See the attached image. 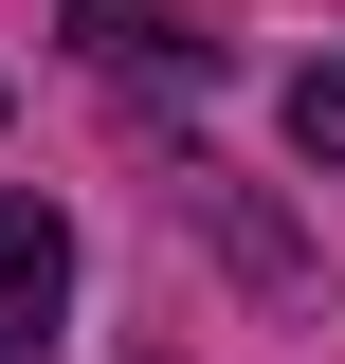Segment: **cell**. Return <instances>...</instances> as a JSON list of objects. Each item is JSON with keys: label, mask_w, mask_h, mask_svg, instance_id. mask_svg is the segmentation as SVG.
Segmentation results:
<instances>
[{"label": "cell", "mask_w": 345, "mask_h": 364, "mask_svg": "<svg viewBox=\"0 0 345 364\" xmlns=\"http://www.w3.org/2000/svg\"><path fill=\"white\" fill-rule=\"evenodd\" d=\"M55 310H73V237H55V200H0V364H37Z\"/></svg>", "instance_id": "6da1fadb"}, {"label": "cell", "mask_w": 345, "mask_h": 364, "mask_svg": "<svg viewBox=\"0 0 345 364\" xmlns=\"http://www.w3.org/2000/svg\"><path fill=\"white\" fill-rule=\"evenodd\" d=\"M73 37H91V55H182L164 0H73ZM182 73H200V55H182Z\"/></svg>", "instance_id": "7a4b0ae2"}, {"label": "cell", "mask_w": 345, "mask_h": 364, "mask_svg": "<svg viewBox=\"0 0 345 364\" xmlns=\"http://www.w3.org/2000/svg\"><path fill=\"white\" fill-rule=\"evenodd\" d=\"M291 146H309V164H345V73H309V91H291Z\"/></svg>", "instance_id": "3957f363"}]
</instances>
